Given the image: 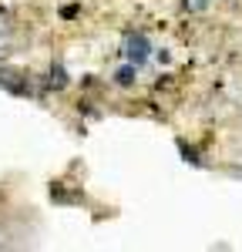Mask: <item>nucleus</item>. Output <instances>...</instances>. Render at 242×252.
<instances>
[{"label": "nucleus", "mask_w": 242, "mask_h": 252, "mask_svg": "<svg viewBox=\"0 0 242 252\" xmlns=\"http://www.w3.org/2000/svg\"><path fill=\"white\" fill-rule=\"evenodd\" d=\"M128 47H131V58L135 61H145V51H148V44H145V40H128Z\"/></svg>", "instance_id": "obj_1"}]
</instances>
